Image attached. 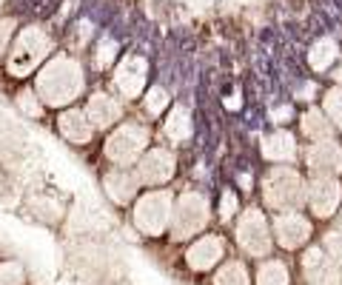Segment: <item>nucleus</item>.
Returning <instances> with one entry per match:
<instances>
[{"mask_svg": "<svg viewBox=\"0 0 342 285\" xmlns=\"http://www.w3.org/2000/svg\"><path fill=\"white\" fill-rule=\"evenodd\" d=\"M80 88H83L80 71L66 60H57L40 77V100L46 106H63V103H72L80 94Z\"/></svg>", "mask_w": 342, "mask_h": 285, "instance_id": "nucleus-1", "label": "nucleus"}, {"mask_svg": "<svg viewBox=\"0 0 342 285\" xmlns=\"http://www.w3.org/2000/svg\"><path fill=\"white\" fill-rule=\"evenodd\" d=\"M171 194L168 191H149L134 206V225L145 237H157L171 220Z\"/></svg>", "mask_w": 342, "mask_h": 285, "instance_id": "nucleus-2", "label": "nucleus"}, {"mask_svg": "<svg viewBox=\"0 0 342 285\" xmlns=\"http://www.w3.org/2000/svg\"><path fill=\"white\" fill-rule=\"evenodd\" d=\"M145 142H149V131L137 123H126V126L114 128V134L106 140V157L117 163V166H128L143 154Z\"/></svg>", "mask_w": 342, "mask_h": 285, "instance_id": "nucleus-3", "label": "nucleus"}, {"mask_svg": "<svg viewBox=\"0 0 342 285\" xmlns=\"http://www.w3.org/2000/svg\"><path fill=\"white\" fill-rule=\"evenodd\" d=\"M206 222H208L206 197L188 191V194H183V197L177 200V208L171 211V231H174L177 240H185V237H191V234H197Z\"/></svg>", "mask_w": 342, "mask_h": 285, "instance_id": "nucleus-4", "label": "nucleus"}, {"mask_svg": "<svg viewBox=\"0 0 342 285\" xmlns=\"http://www.w3.org/2000/svg\"><path fill=\"white\" fill-rule=\"evenodd\" d=\"M265 203L274 208H297L303 203V180L291 168H277L265 180Z\"/></svg>", "mask_w": 342, "mask_h": 285, "instance_id": "nucleus-5", "label": "nucleus"}, {"mask_svg": "<svg viewBox=\"0 0 342 285\" xmlns=\"http://www.w3.org/2000/svg\"><path fill=\"white\" fill-rule=\"evenodd\" d=\"M137 174H140L143 182H149V185H160V182L171 180V174H174V157H171V151L152 149L143 160H140Z\"/></svg>", "mask_w": 342, "mask_h": 285, "instance_id": "nucleus-6", "label": "nucleus"}, {"mask_svg": "<svg viewBox=\"0 0 342 285\" xmlns=\"http://www.w3.org/2000/svg\"><path fill=\"white\" fill-rule=\"evenodd\" d=\"M237 240L239 246L246 248L248 254H265L268 251V228H265V220L260 217V211H248L242 217L237 228Z\"/></svg>", "mask_w": 342, "mask_h": 285, "instance_id": "nucleus-7", "label": "nucleus"}, {"mask_svg": "<svg viewBox=\"0 0 342 285\" xmlns=\"http://www.w3.org/2000/svg\"><path fill=\"white\" fill-rule=\"evenodd\" d=\"M308 200L319 217H328V214L334 211V206L339 203V182L331 180V177L314 180L311 182V191H308Z\"/></svg>", "mask_w": 342, "mask_h": 285, "instance_id": "nucleus-8", "label": "nucleus"}, {"mask_svg": "<svg viewBox=\"0 0 342 285\" xmlns=\"http://www.w3.org/2000/svg\"><path fill=\"white\" fill-rule=\"evenodd\" d=\"M57 128L60 134L69 142H88L91 134H94V123L88 120V114H80V111H63L60 120H57Z\"/></svg>", "mask_w": 342, "mask_h": 285, "instance_id": "nucleus-9", "label": "nucleus"}, {"mask_svg": "<svg viewBox=\"0 0 342 285\" xmlns=\"http://www.w3.org/2000/svg\"><path fill=\"white\" fill-rule=\"evenodd\" d=\"M220 257H223V240L206 237V240H200V243H194V246L188 248L185 262H188L194 271H206V268H211Z\"/></svg>", "mask_w": 342, "mask_h": 285, "instance_id": "nucleus-10", "label": "nucleus"}, {"mask_svg": "<svg viewBox=\"0 0 342 285\" xmlns=\"http://www.w3.org/2000/svg\"><path fill=\"white\" fill-rule=\"evenodd\" d=\"M140 174L137 171H112V174H106L103 185L106 191H109V197L114 200V203H128V200H134L137 194V185H140Z\"/></svg>", "mask_w": 342, "mask_h": 285, "instance_id": "nucleus-11", "label": "nucleus"}, {"mask_svg": "<svg viewBox=\"0 0 342 285\" xmlns=\"http://www.w3.org/2000/svg\"><path fill=\"white\" fill-rule=\"evenodd\" d=\"M308 234H311V225L303 220V217H297V214H285V217H279L277 220L279 246L297 248V246H303L305 240H308Z\"/></svg>", "mask_w": 342, "mask_h": 285, "instance_id": "nucleus-12", "label": "nucleus"}, {"mask_svg": "<svg viewBox=\"0 0 342 285\" xmlns=\"http://www.w3.org/2000/svg\"><path fill=\"white\" fill-rule=\"evenodd\" d=\"M308 163L314 171L325 174V171H342V149L334 142H319L308 151Z\"/></svg>", "mask_w": 342, "mask_h": 285, "instance_id": "nucleus-13", "label": "nucleus"}, {"mask_svg": "<svg viewBox=\"0 0 342 285\" xmlns=\"http://www.w3.org/2000/svg\"><path fill=\"white\" fill-rule=\"evenodd\" d=\"M143 80H145V66H143V60L131 57V60H126V63H123V69H120L117 86H120V91H123L126 97H134L137 91H140V86H143Z\"/></svg>", "mask_w": 342, "mask_h": 285, "instance_id": "nucleus-14", "label": "nucleus"}, {"mask_svg": "<svg viewBox=\"0 0 342 285\" xmlns=\"http://www.w3.org/2000/svg\"><path fill=\"white\" fill-rule=\"evenodd\" d=\"M120 117V109L117 103H114L112 97L106 94H94L91 100H88V120L94 123V128H106L112 126L114 120Z\"/></svg>", "mask_w": 342, "mask_h": 285, "instance_id": "nucleus-15", "label": "nucleus"}, {"mask_svg": "<svg viewBox=\"0 0 342 285\" xmlns=\"http://www.w3.org/2000/svg\"><path fill=\"white\" fill-rule=\"evenodd\" d=\"M294 137L288 134V131H277V134H271L268 140L263 142V154L268 160H291L294 157Z\"/></svg>", "mask_w": 342, "mask_h": 285, "instance_id": "nucleus-16", "label": "nucleus"}, {"mask_svg": "<svg viewBox=\"0 0 342 285\" xmlns=\"http://www.w3.org/2000/svg\"><path fill=\"white\" fill-rule=\"evenodd\" d=\"M166 134L171 140H185L191 134V117L185 109H174L166 120Z\"/></svg>", "mask_w": 342, "mask_h": 285, "instance_id": "nucleus-17", "label": "nucleus"}, {"mask_svg": "<svg viewBox=\"0 0 342 285\" xmlns=\"http://www.w3.org/2000/svg\"><path fill=\"white\" fill-rule=\"evenodd\" d=\"M257 285H288V271L279 262H265L257 274Z\"/></svg>", "mask_w": 342, "mask_h": 285, "instance_id": "nucleus-18", "label": "nucleus"}, {"mask_svg": "<svg viewBox=\"0 0 342 285\" xmlns=\"http://www.w3.org/2000/svg\"><path fill=\"white\" fill-rule=\"evenodd\" d=\"M303 131L311 137V140H319V137H328L331 134V126L325 123V117L319 111H308L303 117Z\"/></svg>", "mask_w": 342, "mask_h": 285, "instance_id": "nucleus-19", "label": "nucleus"}, {"mask_svg": "<svg viewBox=\"0 0 342 285\" xmlns=\"http://www.w3.org/2000/svg\"><path fill=\"white\" fill-rule=\"evenodd\" d=\"M217 285H248V274L239 262H228L220 268V274L214 277Z\"/></svg>", "mask_w": 342, "mask_h": 285, "instance_id": "nucleus-20", "label": "nucleus"}, {"mask_svg": "<svg viewBox=\"0 0 342 285\" xmlns=\"http://www.w3.org/2000/svg\"><path fill=\"white\" fill-rule=\"evenodd\" d=\"M26 274L17 262H0V285H23Z\"/></svg>", "mask_w": 342, "mask_h": 285, "instance_id": "nucleus-21", "label": "nucleus"}, {"mask_svg": "<svg viewBox=\"0 0 342 285\" xmlns=\"http://www.w3.org/2000/svg\"><path fill=\"white\" fill-rule=\"evenodd\" d=\"M166 106H168V94L163 91V88H152L149 97H145V109L152 111V114H160Z\"/></svg>", "mask_w": 342, "mask_h": 285, "instance_id": "nucleus-22", "label": "nucleus"}, {"mask_svg": "<svg viewBox=\"0 0 342 285\" xmlns=\"http://www.w3.org/2000/svg\"><path fill=\"white\" fill-rule=\"evenodd\" d=\"M234 208H237V197H234L231 191H225V194H223V217H225V220L234 214Z\"/></svg>", "mask_w": 342, "mask_h": 285, "instance_id": "nucleus-23", "label": "nucleus"}, {"mask_svg": "<svg viewBox=\"0 0 342 285\" xmlns=\"http://www.w3.org/2000/svg\"><path fill=\"white\" fill-rule=\"evenodd\" d=\"M3 37H6V32H3V29H0V49H3Z\"/></svg>", "mask_w": 342, "mask_h": 285, "instance_id": "nucleus-24", "label": "nucleus"}]
</instances>
